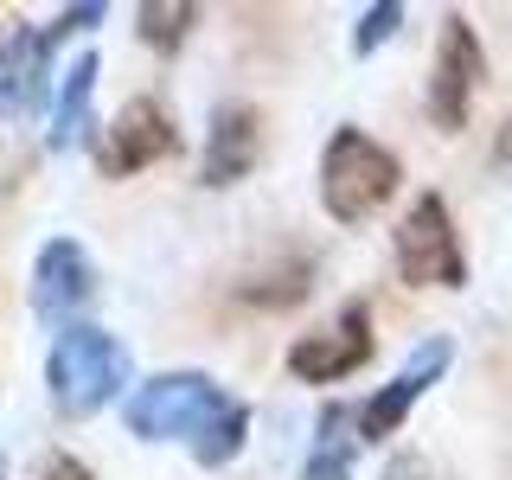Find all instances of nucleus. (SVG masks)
Returning <instances> with one entry per match:
<instances>
[{"mask_svg":"<svg viewBox=\"0 0 512 480\" xmlns=\"http://www.w3.org/2000/svg\"><path fill=\"white\" fill-rule=\"evenodd\" d=\"M493 167H500V173H512V116H506V128H500V148H493Z\"/></svg>","mask_w":512,"mask_h":480,"instance_id":"19","label":"nucleus"},{"mask_svg":"<svg viewBox=\"0 0 512 480\" xmlns=\"http://www.w3.org/2000/svg\"><path fill=\"white\" fill-rule=\"evenodd\" d=\"M224 404H231V397H224L205 372H160V378L128 391L122 416H128V429H135L141 442H167V436H199Z\"/></svg>","mask_w":512,"mask_h":480,"instance_id":"3","label":"nucleus"},{"mask_svg":"<svg viewBox=\"0 0 512 480\" xmlns=\"http://www.w3.org/2000/svg\"><path fill=\"white\" fill-rule=\"evenodd\" d=\"M397 20H404V7H397V0H378V7H365V20H359V32H352V52H378L384 39H391L397 32Z\"/></svg>","mask_w":512,"mask_h":480,"instance_id":"16","label":"nucleus"},{"mask_svg":"<svg viewBox=\"0 0 512 480\" xmlns=\"http://www.w3.org/2000/svg\"><path fill=\"white\" fill-rule=\"evenodd\" d=\"M141 20V39L154 45V52H180L192 20H199V7H186V0H173V7H160V0H148V7L135 13Z\"/></svg>","mask_w":512,"mask_h":480,"instance_id":"15","label":"nucleus"},{"mask_svg":"<svg viewBox=\"0 0 512 480\" xmlns=\"http://www.w3.org/2000/svg\"><path fill=\"white\" fill-rule=\"evenodd\" d=\"M346 423H359V410H346V404H327V410H320V442H314L301 480H352V468H346V436H340Z\"/></svg>","mask_w":512,"mask_h":480,"instance_id":"12","label":"nucleus"},{"mask_svg":"<svg viewBox=\"0 0 512 480\" xmlns=\"http://www.w3.org/2000/svg\"><path fill=\"white\" fill-rule=\"evenodd\" d=\"M256 154H263V116H256L250 103H231V109L212 116V141H205L199 180L205 186H237L256 167Z\"/></svg>","mask_w":512,"mask_h":480,"instance_id":"10","label":"nucleus"},{"mask_svg":"<svg viewBox=\"0 0 512 480\" xmlns=\"http://www.w3.org/2000/svg\"><path fill=\"white\" fill-rule=\"evenodd\" d=\"M90 256L84 244H71V237H52V244L39 250V263H32V308H39V320H52V327H64L84 301L96 295L90 288Z\"/></svg>","mask_w":512,"mask_h":480,"instance_id":"8","label":"nucleus"},{"mask_svg":"<svg viewBox=\"0 0 512 480\" xmlns=\"http://www.w3.org/2000/svg\"><path fill=\"white\" fill-rule=\"evenodd\" d=\"M442 365H448V340H423V346L410 352L404 372H397V378L372 397V404L359 410V436H365V442L397 436V429H404V416H410V404H416V397H423L429 384L442 378Z\"/></svg>","mask_w":512,"mask_h":480,"instance_id":"9","label":"nucleus"},{"mask_svg":"<svg viewBox=\"0 0 512 480\" xmlns=\"http://www.w3.org/2000/svg\"><path fill=\"white\" fill-rule=\"evenodd\" d=\"M372 308L365 301H346L340 320L327 333H308V340L288 346V372L301 384H333V378H352L365 359H372Z\"/></svg>","mask_w":512,"mask_h":480,"instance_id":"6","label":"nucleus"},{"mask_svg":"<svg viewBox=\"0 0 512 480\" xmlns=\"http://www.w3.org/2000/svg\"><path fill=\"white\" fill-rule=\"evenodd\" d=\"M45 384L64 416H90L128 384V346L109 340L103 327H64L45 359Z\"/></svg>","mask_w":512,"mask_h":480,"instance_id":"1","label":"nucleus"},{"mask_svg":"<svg viewBox=\"0 0 512 480\" xmlns=\"http://www.w3.org/2000/svg\"><path fill=\"white\" fill-rule=\"evenodd\" d=\"M244 429H250V410H244V404H224L212 423L192 436V455H199V468H224V461H237V448H244Z\"/></svg>","mask_w":512,"mask_h":480,"instance_id":"13","label":"nucleus"},{"mask_svg":"<svg viewBox=\"0 0 512 480\" xmlns=\"http://www.w3.org/2000/svg\"><path fill=\"white\" fill-rule=\"evenodd\" d=\"M384 480H436V474H429V461H423V455H397L391 468H384Z\"/></svg>","mask_w":512,"mask_h":480,"instance_id":"17","label":"nucleus"},{"mask_svg":"<svg viewBox=\"0 0 512 480\" xmlns=\"http://www.w3.org/2000/svg\"><path fill=\"white\" fill-rule=\"evenodd\" d=\"M39 480H90V468H84L77 455H52V461H45V474H39Z\"/></svg>","mask_w":512,"mask_h":480,"instance_id":"18","label":"nucleus"},{"mask_svg":"<svg viewBox=\"0 0 512 480\" xmlns=\"http://www.w3.org/2000/svg\"><path fill=\"white\" fill-rule=\"evenodd\" d=\"M397 180H404V173H397V154L378 148L359 128H340V135L327 141V154H320V199H327V212L340 224H365L397 192Z\"/></svg>","mask_w":512,"mask_h":480,"instance_id":"2","label":"nucleus"},{"mask_svg":"<svg viewBox=\"0 0 512 480\" xmlns=\"http://www.w3.org/2000/svg\"><path fill=\"white\" fill-rule=\"evenodd\" d=\"M180 154V135H173V116L154 103V96H135V103L116 116V135L103 141V173L109 180H128V173L154 167V160Z\"/></svg>","mask_w":512,"mask_h":480,"instance_id":"7","label":"nucleus"},{"mask_svg":"<svg viewBox=\"0 0 512 480\" xmlns=\"http://www.w3.org/2000/svg\"><path fill=\"white\" fill-rule=\"evenodd\" d=\"M90 96H96V52L71 58V71H64V90L52 103V148H77V141L90 135Z\"/></svg>","mask_w":512,"mask_h":480,"instance_id":"11","label":"nucleus"},{"mask_svg":"<svg viewBox=\"0 0 512 480\" xmlns=\"http://www.w3.org/2000/svg\"><path fill=\"white\" fill-rule=\"evenodd\" d=\"M308 282H314V263H308V256H288L282 269L244 282V301H250V308H295V301L308 295Z\"/></svg>","mask_w":512,"mask_h":480,"instance_id":"14","label":"nucleus"},{"mask_svg":"<svg viewBox=\"0 0 512 480\" xmlns=\"http://www.w3.org/2000/svg\"><path fill=\"white\" fill-rule=\"evenodd\" d=\"M397 269L404 282L416 288H461L468 282V263H461V244H455V224H448V205L442 192H423V199L404 212L397 224Z\"/></svg>","mask_w":512,"mask_h":480,"instance_id":"4","label":"nucleus"},{"mask_svg":"<svg viewBox=\"0 0 512 480\" xmlns=\"http://www.w3.org/2000/svg\"><path fill=\"white\" fill-rule=\"evenodd\" d=\"M487 77V52H480L474 26L461 13L442 20V39H436V71H429V122L436 128H461L468 122V103Z\"/></svg>","mask_w":512,"mask_h":480,"instance_id":"5","label":"nucleus"}]
</instances>
